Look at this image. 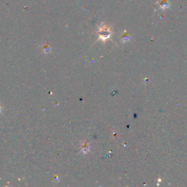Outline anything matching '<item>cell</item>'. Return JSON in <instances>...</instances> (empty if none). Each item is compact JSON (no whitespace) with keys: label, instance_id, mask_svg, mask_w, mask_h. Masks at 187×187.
<instances>
[{"label":"cell","instance_id":"6da1fadb","mask_svg":"<svg viewBox=\"0 0 187 187\" xmlns=\"http://www.w3.org/2000/svg\"><path fill=\"white\" fill-rule=\"evenodd\" d=\"M110 35H111V32H110V29H109L106 25L102 23V26L99 27V39H101L102 40H105L107 39H108L109 37H110Z\"/></svg>","mask_w":187,"mask_h":187},{"label":"cell","instance_id":"7a4b0ae2","mask_svg":"<svg viewBox=\"0 0 187 187\" xmlns=\"http://www.w3.org/2000/svg\"><path fill=\"white\" fill-rule=\"evenodd\" d=\"M159 7L162 10H166L170 7V4L168 0H161L159 2Z\"/></svg>","mask_w":187,"mask_h":187}]
</instances>
